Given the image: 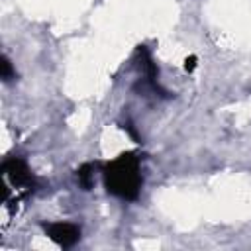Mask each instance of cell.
Segmentation results:
<instances>
[{
  "mask_svg": "<svg viewBox=\"0 0 251 251\" xmlns=\"http://www.w3.org/2000/svg\"><path fill=\"white\" fill-rule=\"evenodd\" d=\"M141 161V155L135 151H124L108 161L102 167V180L106 192L120 200L135 202L143 186Z\"/></svg>",
  "mask_w": 251,
  "mask_h": 251,
  "instance_id": "cell-1",
  "label": "cell"
},
{
  "mask_svg": "<svg viewBox=\"0 0 251 251\" xmlns=\"http://www.w3.org/2000/svg\"><path fill=\"white\" fill-rule=\"evenodd\" d=\"M2 175L14 188L24 190L25 194H31L37 188H41V180L33 175L27 161L20 155H8L2 161Z\"/></svg>",
  "mask_w": 251,
  "mask_h": 251,
  "instance_id": "cell-2",
  "label": "cell"
},
{
  "mask_svg": "<svg viewBox=\"0 0 251 251\" xmlns=\"http://www.w3.org/2000/svg\"><path fill=\"white\" fill-rule=\"evenodd\" d=\"M135 55L139 59V69H141V75H143V82H141V88H149L155 96L159 98H171V92L165 90L159 82V69H157V63L153 61L149 49L145 45H137L135 49Z\"/></svg>",
  "mask_w": 251,
  "mask_h": 251,
  "instance_id": "cell-3",
  "label": "cell"
},
{
  "mask_svg": "<svg viewBox=\"0 0 251 251\" xmlns=\"http://www.w3.org/2000/svg\"><path fill=\"white\" fill-rule=\"evenodd\" d=\"M41 229L53 243L63 249L75 247L82 237V229L75 222H41Z\"/></svg>",
  "mask_w": 251,
  "mask_h": 251,
  "instance_id": "cell-4",
  "label": "cell"
},
{
  "mask_svg": "<svg viewBox=\"0 0 251 251\" xmlns=\"http://www.w3.org/2000/svg\"><path fill=\"white\" fill-rule=\"evenodd\" d=\"M76 182L82 190H90L94 184V163H84L76 169Z\"/></svg>",
  "mask_w": 251,
  "mask_h": 251,
  "instance_id": "cell-5",
  "label": "cell"
},
{
  "mask_svg": "<svg viewBox=\"0 0 251 251\" xmlns=\"http://www.w3.org/2000/svg\"><path fill=\"white\" fill-rule=\"evenodd\" d=\"M0 76H2V80H4V82H12V80H16V78H18V73H16V69H14L12 61H10L6 55H2V63H0Z\"/></svg>",
  "mask_w": 251,
  "mask_h": 251,
  "instance_id": "cell-6",
  "label": "cell"
},
{
  "mask_svg": "<svg viewBox=\"0 0 251 251\" xmlns=\"http://www.w3.org/2000/svg\"><path fill=\"white\" fill-rule=\"evenodd\" d=\"M122 127L127 131V135H129V137H131L135 143H141V137H139V133H137V129H135V126H133L131 122H126Z\"/></svg>",
  "mask_w": 251,
  "mask_h": 251,
  "instance_id": "cell-7",
  "label": "cell"
},
{
  "mask_svg": "<svg viewBox=\"0 0 251 251\" xmlns=\"http://www.w3.org/2000/svg\"><path fill=\"white\" fill-rule=\"evenodd\" d=\"M194 67H196V57H188V59L184 61V69L190 73V71H194Z\"/></svg>",
  "mask_w": 251,
  "mask_h": 251,
  "instance_id": "cell-8",
  "label": "cell"
}]
</instances>
